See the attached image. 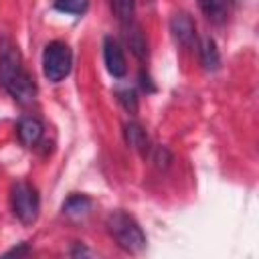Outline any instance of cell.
I'll return each mask as SVG.
<instances>
[{
	"label": "cell",
	"mask_w": 259,
	"mask_h": 259,
	"mask_svg": "<svg viewBox=\"0 0 259 259\" xmlns=\"http://www.w3.org/2000/svg\"><path fill=\"white\" fill-rule=\"evenodd\" d=\"M107 231L115 243L127 253H140L146 249V235L142 227L123 210H115L107 217Z\"/></svg>",
	"instance_id": "cell-2"
},
{
	"label": "cell",
	"mask_w": 259,
	"mask_h": 259,
	"mask_svg": "<svg viewBox=\"0 0 259 259\" xmlns=\"http://www.w3.org/2000/svg\"><path fill=\"white\" fill-rule=\"evenodd\" d=\"M125 36H127L130 49H132L138 57H144V53H146V38H144L142 30H140L138 26H132V22H130V28H127Z\"/></svg>",
	"instance_id": "cell-12"
},
{
	"label": "cell",
	"mask_w": 259,
	"mask_h": 259,
	"mask_svg": "<svg viewBox=\"0 0 259 259\" xmlns=\"http://www.w3.org/2000/svg\"><path fill=\"white\" fill-rule=\"evenodd\" d=\"M89 208H91V200L87 196H83V194H73L63 204V212L69 214V217H75V219L87 214Z\"/></svg>",
	"instance_id": "cell-9"
},
{
	"label": "cell",
	"mask_w": 259,
	"mask_h": 259,
	"mask_svg": "<svg viewBox=\"0 0 259 259\" xmlns=\"http://www.w3.org/2000/svg\"><path fill=\"white\" fill-rule=\"evenodd\" d=\"M103 61H105V67L109 71L111 77H123L125 71H127V65H125V55H123V49L121 45L113 38V36H107L103 40Z\"/></svg>",
	"instance_id": "cell-5"
},
{
	"label": "cell",
	"mask_w": 259,
	"mask_h": 259,
	"mask_svg": "<svg viewBox=\"0 0 259 259\" xmlns=\"http://www.w3.org/2000/svg\"><path fill=\"white\" fill-rule=\"evenodd\" d=\"M119 99L125 103V109L136 111V95H134V91H121L119 93Z\"/></svg>",
	"instance_id": "cell-15"
},
{
	"label": "cell",
	"mask_w": 259,
	"mask_h": 259,
	"mask_svg": "<svg viewBox=\"0 0 259 259\" xmlns=\"http://www.w3.org/2000/svg\"><path fill=\"white\" fill-rule=\"evenodd\" d=\"M0 85L20 103H28L36 95V85L24 69L22 55L10 38L0 40Z\"/></svg>",
	"instance_id": "cell-1"
},
{
	"label": "cell",
	"mask_w": 259,
	"mask_h": 259,
	"mask_svg": "<svg viewBox=\"0 0 259 259\" xmlns=\"http://www.w3.org/2000/svg\"><path fill=\"white\" fill-rule=\"evenodd\" d=\"M170 30H172V36L176 38V42H180L182 47H190L196 38V24L190 18V14H186V12H178L172 16Z\"/></svg>",
	"instance_id": "cell-6"
},
{
	"label": "cell",
	"mask_w": 259,
	"mask_h": 259,
	"mask_svg": "<svg viewBox=\"0 0 259 259\" xmlns=\"http://www.w3.org/2000/svg\"><path fill=\"white\" fill-rule=\"evenodd\" d=\"M125 140H127V144H130L134 150H140V152H146V150H148V136H146V132H144L138 123H134V121L125 123Z\"/></svg>",
	"instance_id": "cell-10"
},
{
	"label": "cell",
	"mask_w": 259,
	"mask_h": 259,
	"mask_svg": "<svg viewBox=\"0 0 259 259\" xmlns=\"http://www.w3.org/2000/svg\"><path fill=\"white\" fill-rule=\"evenodd\" d=\"M113 10L117 18L127 26L134 18V0H113Z\"/></svg>",
	"instance_id": "cell-14"
},
{
	"label": "cell",
	"mask_w": 259,
	"mask_h": 259,
	"mask_svg": "<svg viewBox=\"0 0 259 259\" xmlns=\"http://www.w3.org/2000/svg\"><path fill=\"white\" fill-rule=\"evenodd\" d=\"M87 0H55V8L67 14H83L87 10Z\"/></svg>",
	"instance_id": "cell-13"
},
{
	"label": "cell",
	"mask_w": 259,
	"mask_h": 259,
	"mask_svg": "<svg viewBox=\"0 0 259 259\" xmlns=\"http://www.w3.org/2000/svg\"><path fill=\"white\" fill-rule=\"evenodd\" d=\"M12 210L22 225H32L38 219L40 198L32 184L20 180L12 186Z\"/></svg>",
	"instance_id": "cell-4"
},
{
	"label": "cell",
	"mask_w": 259,
	"mask_h": 259,
	"mask_svg": "<svg viewBox=\"0 0 259 259\" xmlns=\"http://www.w3.org/2000/svg\"><path fill=\"white\" fill-rule=\"evenodd\" d=\"M200 63L206 71H217L221 65V55H219L217 42L210 36L202 38V42H200Z\"/></svg>",
	"instance_id": "cell-8"
},
{
	"label": "cell",
	"mask_w": 259,
	"mask_h": 259,
	"mask_svg": "<svg viewBox=\"0 0 259 259\" xmlns=\"http://www.w3.org/2000/svg\"><path fill=\"white\" fill-rule=\"evenodd\" d=\"M200 6L204 14L214 22H221L227 16V0H200Z\"/></svg>",
	"instance_id": "cell-11"
},
{
	"label": "cell",
	"mask_w": 259,
	"mask_h": 259,
	"mask_svg": "<svg viewBox=\"0 0 259 259\" xmlns=\"http://www.w3.org/2000/svg\"><path fill=\"white\" fill-rule=\"evenodd\" d=\"M18 138L26 148L36 146L42 138V123L32 115H24L18 121Z\"/></svg>",
	"instance_id": "cell-7"
},
{
	"label": "cell",
	"mask_w": 259,
	"mask_h": 259,
	"mask_svg": "<svg viewBox=\"0 0 259 259\" xmlns=\"http://www.w3.org/2000/svg\"><path fill=\"white\" fill-rule=\"evenodd\" d=\"M71 67H73V53H71L69 45H65L61 40L49 42L45 53H42V73H45V77L53 83L63 81L71 73Z\"/></svg>",
	"instance_id": "cell-3"
}]
</instances>
